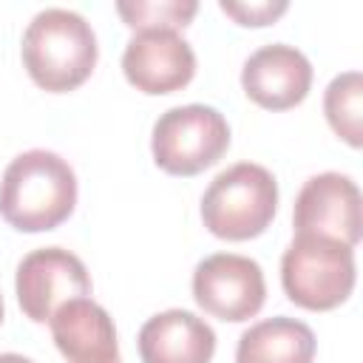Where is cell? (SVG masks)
<instances>
[{"label":"cell","mask_w":363,"mask_h":363,"mask_svg":"<svg viewBox=\"0 0 363 363\" xmlns=\"http://www.w3.org/2000/svg\"><path fill=\"white\" fill-rule=\"evenodd\" d=\"M77 204V176L51 150H26L9 162L0 179V216L20 233L60 227Z\"/></svg>","instance_id":"1"},{"label":"cell","mask_w":363,"mask_h":363,"mask_svg":"<svg viewBox=\"0 0 363 363\" xmlns=\"http://www.w3.org/2000/svg\"><path fill=\"white\" fill-rule=\"evenodd\" d=\"M23 65L28 77L51 94L79 88L96 65V34L71 9H43L23 31Z\"/></svg>","instance_id":"2"},{"label":"cell","mask_w":363,"mask_h":363,"mask_svg":"<svg viewBox=\"0 0 363 363\" xmlns=\"http://www.w3.org/2000/svg\"><path fill=\"white\" fill-rule=\"evenodd\" d=\"M278 210V182L255 162L221 170L201 196V221L216 238L247 241L261 235Z\"/></svg>","instance_id":"3"},{"label":"cell","mask_w":363,"mask_h":363,"mask_svg":"<svg viewBox=\"0 0 363 363\" xmlns=\"http://www.w3.org/2000/svg\"><path fill=\"white\" fill-rule=\"evenodd\" d=\"M281 286L303 309H335L354 289V250L323 235H295L281 255Z\"/></svg>","instance_id":"4"},{"label":"cell","mask_w":363,"mask_h":363,"mask_svg":"<svg viewBox=\"0 0 363 363\" xmlns=\"http://www.w3.org/2000/svg\"><path fill=\"white\" fill-rule=\"evenodd\" d=\"M230 147V125L210 105H176L164 111L150 136L153 162L170 176H196Z\"/></svg>","instance_id":"5"},{"label":"cell","mask_w":363,"mask_h":363,"mask_svg":"<svg viewBox=\"0 0 363 363\" xmlns=\"http://www.w3.org/2000/svg\"><path fill=\"white\" fill-rule=\"evenodd\" d=\"M196 303L221 320L241 323L261 312L267 301L264 269L258 261L235 252H216L193 269Z\"/></svg>","instance_id":"6"},{"label":"cell","mask_w":363,"mask_h":363,"mask_svg":"<svg viewBox=\"0 0 363 363\" xmlns=\"http://www.w3.org/2000/svg\"><path fill=\"white\" fill-rule=\"evenodd\" d=\"M14 289L26 318L45 323L62 303L91 295V275L74 252L62 247H40L17 264Z\"/></svg>","instance_id":"7"},{"label":"cell","mask_w":363,"mask_h":363,"mask_svg":"<svg viewBox=\"0 0 363 363\" xmlns=\"http://www.w3.org/2000/svg\"><path fill=\"white\" fill-rule=\"evenodd\" d=\"M295 235H323L354 247L363 233L360 190L346 173H318L303 182L292 207Z\"/></svg>","instance_id":"8"},{"label":"cell","mask_w":363,"mask_h":363,"mask_svg":"<svg viewBox=\"0 0 363 363\" xmlns=\"http://www.w3.org/2000/svg\"><path fill=\"white\" fill-rule=\"evenodd\" d=\"M128 82L142 94H173L196 74V54L179 31H136L122 54Z\"/></svg>","instance_id":"9"},{"label":"cell","mask_w":363,"mask_h":363,"mask_svg":"<svg viewBox=\"0 0 363 363\" xmlns=\"http://www.w3.org/2000/svg\"><path fill=\"white\" fill-rule=\"evenodd\" d=\"M312 85V62L303 51L286 43H269L252 51L241 68V88L244 94L267 108V111H286L303 102Z\"/></svg>","instance_id":"10"},{"label":"cell","mask_w":363,"mask_h":363,"mask_svg":"<svg viewBox=\"0 0 363 363\" xmlns=\"http://www.w3.org/2000/svg\"><path fill=\"white\" fill-rule=\"evenodd\" d=\"M136 346L142 363H210L216 332L187 309H164L142 323Z\"/></svg>","instance_id":"11"},{"label":"cell","mask_w":363,"mask_h":363,"mask_svg":"<svg viewBox=\"0 0 363 363\" xmlns=\"http://www.w3.org/2000/svg\"><path fill=\"white\" fill-rule=\"evenodd\" d=\"M51 337L68 363H113L119 360L116 326L111 315L91 298H74L51 315Z\"/></svg>","instance_id":"12"},{"label":"cell","mask_w":363,"mask_h":363,"mask_svg":"<svg viewBox=\"0 0 363 363\" xmlns=\"http://www.w3.org/2000/svg\"><path fill=\"white\" fill-rule=\"evenodd\" d=\"M315 332L295 318L278 315L252 323L235 346V363H312Z\"/></svg>","instance_id":"13"},{"label":"cell","mask_w":363,"mask_h":363,"mask_svg":"<svg viewBox=\"0 0 363 363\" xmlns=\"http://www.w3.org/2000/svg\"><path fill=\"white\" fill-rule=\"evenodd\" d=\"M323 113L332 130L352 147L363 145V77L360 71L337 74L323 94Z\"/></svg>","instance_id":"14"},{"label":"cell","mask_w":363,"mask_h":363,"mask_svg":"<svg viewBox=\"0 0 363 363\" xmlns=\"http://www.w3.org/2000/svg\"><path fill=\"white\" fill-rule=\"evenodd\" d=\"M119 17L136 31H179L199 11L196 0H122L116 3Z\"/></svg>","instance_id":"15"},{"label":"cell","mask_w":363,"mask_h":363,"mask_svg":"<svg viewBox=\"0 0 363 363\" xmlns=\"http://www.w3.org/2000/svg\"><path fill=\"white\" fill-rule=\"evenodd\" d=\"M224 14L235 17L241 26H269L275 17H281L286 11V0H261V3H233V0H221L218 3Z\"/></svg>","instance_id":"16"},{"label":"cell","mask_w":363,"mask_h":363,"mask_svg":"<svg viewBox=\"0 0 363 363\" xmlns=\"http://www.w3.org/2000/svg\"><path fill=\"white\" fill-rule=\"evenodd\" d=\"M0 363H34V360H28V357H23L17 352H3L0 354Z\"/></svg>","instance_id":"17"},{"label":"cell","mask_w":363,"mask_h":363,"mask_svg":"<svg viewBox=\"0 0 363 363\" xmlns=\"http://www.w3.org/2000/svg\"><path fill=\"white\" fill-rule=\"evenodd\" d=\"M0 323H3V298H0Z\"/></svg>","instance_id":"18"},{"label":"cell","mask_w":363,"mask_h":363,"mask_svg":"<svg viewBox=\"0 0 363 363\" xmlns=\"http://www.w3.org/2000/svg\"><path fill=\"white\" fill-rule=\"evenodd\" d=\"M113 363H119V360H113Z\"/></svg>","instance_id":"19"}]
</instances>
